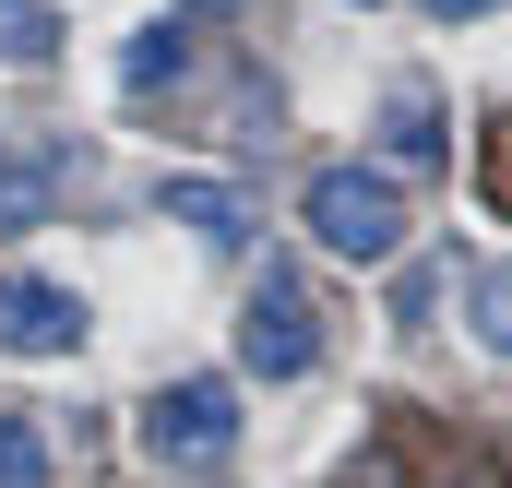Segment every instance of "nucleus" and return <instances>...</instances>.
<instances>
[{
	"label": "nucleus",
	"instance_id": "nucleus-3",
	"mask_svg": "<svg viewBox=\"0 0 512 488\" xmlns=\"http://www.w3.org/2000/svg\"><path fill=\"white\" fill-rule=\"evenodd\" d=\"M143 453H155V465H227V453H239V381H215V369L167 381V393L143 405Z\"/></svg>",
	"mask_w": 512,
	"mask_h": 488
},
{
	"label": "nucleus",
	"instance_id": "nucleus-11",
	"mask_svg": "<svg viewBox=\"0 0 512 488\" xmlns=\"http://www.w3.org/2000/svg\"><path fill=\"white\" fill-rule=\"evenodd\" d=\"M179 60H191V48H179V24H155V36H131V60H120V84H131V96H155V84H167V72H179Z\"/></svg>",
	"mask_w": 512,
	"mask_h": 488
},
{
	"label": "nucleus",
	"instance_id": "nucleus-10",
	"mask_svg": "<svg viewBox=\"0 0 512 488\" xmlns=\"http://www.w3.org/2000/svg\"><path fill=\"white\" fill-rule=\"evenodd\" d=\"M0 488H48V429L24 405H0Z\"/></svg>",
	"mask_w": 512,
	"mask_h": 488
},
{
	"label": "nucleus",
	"instance_id": "nucleus-1",
	"mask_svg": "<svg viewBox=\"0 0 512 488\" xmlns=\"http://www.w3.org/2000/svg\"><path fill=\"white\" fill-rule=\"evenodd\" d=\"M298 227L334 250V262H358V274H382V262H405V179L393 167H310V191H298Z\"/></svg>",
	"mask_w": 512,
	"mask_h": 488
},
{
	"label": "nucleus",
	"instance_id": "nucleus-8",
	"mask_svg": "<svg viewBox=\"0 0 512 488\" xmlns=\"http://www.w3.org/2000/svg\"><path fill=\"white\" fill-rule=\"evenodd\" d=\"M465 322H477V346L512 369V262H477V274H465Z\"/></svg>",
	"mask_w": 512,
	"mask_h": 488
},
{
	"label": "nucleus",
	"instance_id": "nucleus-9",
	"mask_svg": "<svg viewBox=\"0 0 512 488\" xmlns=\"http://www.w3.org/2000/svg\"><path fill=\"white\" fill-rule=\"evenodd\" d=\"M48 48H60V12H48V0H0V60H12V72H36Z\"/></svg>",
	"mask_w": 512,
	"mask_h": 488
},
{
	"label": "nucleus",
	"instance_id": "nucleus-5",
	"mask_svg": "<svg viewBox=\"0 0 512 488\" xmlns=\"http://www.w3.org/2000/svg\"><path fill=\"white\" fill-rule=\"evenodd\" d=\"M382 155L393 167H453V108H441V84H382Z\"/></svg>",
	"mask_w": 512,
	"mask_h": 488
},
{
	"label": "nucleus",
	"instance_id": "nucleus-6",
	"mask_svg": "<svg viewBox=\"0 0 512 488\" xmlns=\"http://www.w3.org/2000/svg\"><path fill=\"white\" fill-rule=\"evenodd\" d=\"M155 203H167L203 250H239V239H251V203H239L227 179H155Z\"/></svg>",
	"mask_w": 512,
	"mask_h": 488
},
{
	"label": "nucleus",
	"instance_id": "nucleus-13",
	"mask_svg": "<svg viewBox=\"0 0 512 488\" xmlns=\"http://www.w3.org/2000/svg\"><path fill=\"white\" fill-rule=\"evenodd\" d=\"M191 12H239V0H191Z\"/></svg>",
	"mask_w": 512,
	"mask_h": 488
},
{
	"label": "nucleus",
	"instance_id": "nucleus-4",
	"mask_svg": "<svg viewBox=\"0 0 512 488\" xmlns=\"http://www.w3.org/2000/svg\"><path fill=\"white\" fill-rule=\"evenodd\" d=\"M96 334V310L60 274H0V358H72Z\"/></svg>",
	"mask_w": 512,
	"mask_h": 488
},
{
	"label": "nucleus",
	"instance_id": "nucleus-14",
	"mask_svg": "<svg viewBox=\"0 0 512 488\" xmlns=\"http://www.w3.org/2000/svg\"><path fill=\"white\" fill-rule=\"evenodd\" d=\"M358 12H370V0H358Z\"/></svg>",
	"mask_w": 512,
	"mask_h": 488
},
{
	"label": "nucleus",
	"instance_id": "nucleus-12",
	"mask_svg": "<svg viewBox=\"0 0 512 488\" xmlns=\"http://www.w3.org/2000/svg\"><path fill=\"white\" fill-rule=\"evenodd\" d=\"M441 24H477V12H512V0H429Z\"/></svg>",
	"mask_w": 512,
	"mask_h": 488
},
{
	"label": "nucleus",
	"instance_id": "nucleus-7",
	"mask_svg": "<svg viewBox=\"0 0 512 488\" xmlns=\"http://www.w3.org/2000/svg\"><path fill=\"white\" fill-rule=\"evenodd\" d=\"M48 203H60V167H48V155H24V143H0V239H36V227H48Z\"/></svg>",
	"mask_w": 512,
	"mask_h": 488
},
{
	"label": "nucleus",
	"instance_id": "nucleus-2",
	"mask_svg": "<svg viewBox=\"0 0 512 488\" xmlns=\"http://www.w3.org/2000/svg\"><path fill=\"white\" fill-rule=\"evenodd\" d=\"M239 369L251 381H310L322 369V310H310V286L286 262H262L251 298H239Z\"/></svg>",
	"mask_w": 512,
	"mask_h": 488
}]
</instances>
